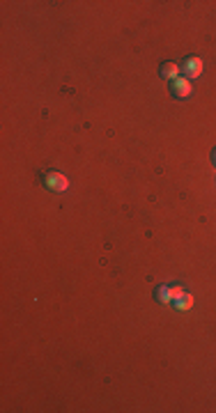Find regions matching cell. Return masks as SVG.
Wrapping results in <instances>:
<instances>
[{
	"label": "cell",
	"mask_w": 216,
	"mask_h": 413,
	"mask_svg": "<svg viewBox=\"0 0 216 413\" xmlns=\"http://www.w3.org/2000/svg\"><path fill=\"white\" fill-rule=\"evenodd\" d=\"M161 78H168V80H175L177 76H180V65H175V62H163L159 69Z\"/></svg>",
	"instance_id": "cell-4"
},
{
	"label": "cell",
	"mask_w": 216,
	"mask_h": 413,
	"mask_svg": "<svg viewBox=\"0 0 216 413\" xmlns=\"http://www.w3.org/2000/svg\"><path fill=\"white\" fill-rule=\"evenodd\" d=\"M191 80L189 78H184V76H177L175 80H170V92H172V97H177V99H189L191 97Z\"/></svg>",
	"instance_id": "cell-3"
},
{
	"label": "cell",
	"mask_w": 216,
	"mask_h": 413,
	"mask_svg": "<svg viewBox=\"0 0 216 413\" xmlns=\"http://www.w3.org/2000/svg\"><path fill=\"white\" fill-rule=\"evenodd\" d=\"M180 74L184 76V78H198V76L202 74V60L200 58H196V55H189V58H184V62H182L180 67Z\"/></svg>",
	"instance_id": "cell-1"
},
{
	"label": "cell",
	"mask_w": 216,
	"mask_h": 413,
	"mask_svg": "<svg viewBox=\"0 0 216 413\" xmlns=\"http://www.w3.org/2000/svg\"><path fill=\"white\" fill-rule=\"evenodd\" d=\"M170 294H172V301H175L177 296H182V294H184V289L177 287V285H172V287H170Z\"/></svg>",
	"instance_id": "cell-7"
},
{
	"label": "cell",
	"mask_w": 216,
	"mask_h": 413,
	"mask_svg": "<svg viewBox=\"0 0 216 413\" xmlns=\"http://www.w3.org/2000/svg\"><path fill=\"white\" fill-rule=\"evenodd\" d=\"M154 296L159 303H172V294H170V287H168V285H159Z\"/></svg>",
	"instance_id": "cell-6"
},
{
	"label": "cell",
	"mask_w": 216,
	"mask_h": 413,
	"mask_svg": "<svg viewBox=\"0 0 216 413\" xmlns=\"http://www.w3.org/2000/svg\"><path fill=\"white\" fill-rule=\"evenodd\" d=\"M44 184H46V189L56 191V193H62V191H67V186H69V179H67L62 172H53V170H51V172L44 174Z\"/></svg>",
	"instance_id": "cell-2"
},
{
	"label": "cell",
	"mask_w": 216,
	"mask_h": 413,
	"mask_svg": "<svg viewBox=\"0 0 216 413\" xmlns=\"http://www.w3.org/2000/svg\"><path fill=\"white\" fill-rule=\"evenodd\" d=\"M172 305H175L177 310H191V308H193V296L184 292L182 296H177V299L172 301Z\"/></svg>",
	"instance_id": "cell-5"
},
{
	"label": "cell",
	"mask_w": 216,
	"mask_h": 413,
	"mask_svg": "<svg viewBox=\"0 0 216 413\" xmlns=\"http://www.w3.org/2000/svg\"><path fill=\"white\" fill-rule=\"evenodd\" d=\"M211 163H214V165H216V150H214V152H211Z\"/></svg>",
	"instance_id": "cell-8"
}]
</instances>
